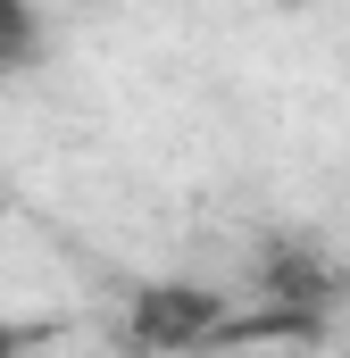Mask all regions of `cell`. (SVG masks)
I'll return each instance as SVG.
<instances>
[{
    "mask_svg": "<svg viewBox=\"0 0 350 358\" xmlns=\"http://www.w3.org/2000/svg\"><path fill=\"white\" fill-rule=\"evenodd\" d=\"M134 334L142 342H225V300L217 292H192V283H167V292H142L134 308Z\"/></svg>",
    "mask_w": 350,
    "mask_h": 358,
    "instance_id": "1",
    "label": "cell"
},
{
    "mask_svg": "<svg viewBox=\"0 0 350 358\" xmlns=\"http://www.w3.org/2000/svg\"><path fill=\"white\" fill-rule=\"evenodd\" d=\"M42 59V25H0V76H25Z\"/></svg>",
    "mask_w": 350,
    "mask_h": 358,
    "instance_id": "2",
    "label": "cell"
},
{
    "mask_svg": "<svg viewBox=\"0 0 350 358\" xmlns=\"http://www.w3.org/2000/svg\"><path fill=\"white\" fill-rule=\"evenodd\" d=\"M17 342H25V334H17V325H0V350H17Z\"/></svg>",
    "mask_w": 350,
    "mask_h": 358,
    "instance_id": "3",
    "label": "cell"
}]
</instances>
